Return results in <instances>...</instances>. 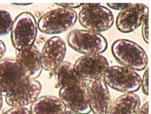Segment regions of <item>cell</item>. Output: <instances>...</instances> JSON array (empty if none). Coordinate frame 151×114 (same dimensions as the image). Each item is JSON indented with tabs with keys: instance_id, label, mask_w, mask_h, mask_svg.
Returning a JSON list of instances; mask_svg holds the SVG:
<instances>
[{
	"instance_id": "obj_14",
	"label": "cell",
	"mask_w": 151,
	"mask_h": 114,
	"mask_svg": "<svg viewBox=\"0 0 151 114\" xmlns=\"http://www.w3.org/2000/svg\"><path fill=\"white\" fill-rule=\"evenodd\" d=\"M16 60L28 79L36 80L40 76L43 68L40 51L35 45L16 51Z\"/></svg>"
},
{
	"instance_id": "obj_18",
	"label": "cell",
	"mask_w": 151,
	"mask_h": 114,
	"mask_svg": "<svg viewBox=\"0 0 151 114\" xmlns=\"http://www.w3.org/2000/svg\"><path fill=\"white\" fill-rule=\"evenodd\" d=\"M13 20L9 12L0 9V36L7 35L11 32Z\"/></svg>"
},
{
	"instance_id": "obj_5",
	"label": "cell",
	"mask_w": 151,
	"mask_h": 114,
	"mask_svg": "<svg viewBox=\"0 0 151 114\" xmlns=\"http://www.w3.org/2000/svg\"><path fill=\"white\" fill-rule=\"evenodd\" d=\"M103 77L107 86L123 93H133L141 86L140 76L135 70L125 67H109Z\"/></svg>"
},
{
	"instance_id": "obj_29",
	"label": "cell",
	"mask_w": 151,
	"mask_h": 114,
	"mask_svg": "<svg viewBox=\"0 0 151 114\" xmlns=\"http://www.w3.org/2000/svg\"><path fill=\"white\" fill-rule=\"evenodd\" d=\"M63 114H78L76 113L75 112H73L70 110H68V111H65V112Z\"/></svg>"
},
{
	"instance_id": "obj_10",
	"label": "cell",
	"mask_w": 151,
	"mask_h": 114,
	"mask_svg": "<svg viewBox=\"0 0 151 114\" xmlns=\"http://www.w3.org/2000/svg\"><path fill=\"white\" fill-rule=\"evenodd\" d=\"M88 102L94 114H109L111 99L107 85L102 79L90 81L87 86Z\"/></svg>"
},
{
	"instance_id": "obj_11",
	"label": "cell",
	"mask_w": 151,
	"mask_h": 114,
	"mask_svg": "<svg viewBox=\"0 0 151 114\" xmlns=\"http://www.w3.org/2000/svg\"><path fill=\"white\" fill-rule=\"evenodd\" d=\"M28 79L16 60H0V90L4 95Z\"/></svg>"
},
{
	"instance_id": "obj_4",
	"label": "cell",
	"mask_w": 151,
	"mask_h": 114,
	"mask_svg": "<svg viewBox=\"0 0 151 114\" xmlns=\"http://www.w3.org/2000/svg\"><path fill=\"white\" fill-rule=\"evenodd\" d=\"M37 34V24L35 16L30 12H23L13 21L11 40L16 51L34 45Z\"/></svg>"
},
{
	"instance_id": "obj_9",
	"label": "cell",
	"mask_w": 151,
	"mask_h": 114,
	"mask_svg": "<svg viewBox=\"0 0 151 114\" xmlns=\"http://www.w3.org/2000/svg\"><path fill=\"white\" fill-rule=\"evenodd\" d=\"M41 90L39 81L28 79L6 95V102L13 108L25 107L38 98Z\"/></svg>"
},
{
	"instance_id": "obj_15",
	"label": "cell",
	"mask_w": 151,
	"mask_h": 114,
	"mask_svg": "<svg viewBox=\"0 0 151 114\" xmlns=\"http://www.w3.org/2000/svg\"><path fill=\"white\" fill-rule=\"evenodd\" d=\"M55 78L60 88L79 87L87 89L88 84L76 71L74 65L64 61L53 70Z\"/></svg>"
},
{
	"instance_id": "obj_2",
	"label": "cell",
	"mask_w": 151,
	"mask_h": 114,
	"mask_svg": "<svg viewBox=\"0 0 151 114\" xmlns=\"http://www.w3.org/2000/svg\"><path fill=\"white\" fill-rule=\"evenodd\" d=\"M67 42L74 51L85 55L101 54L108 48L107 41L104 36L88 30H75L70 32Z\"/></svg>"
},
{
	"instance_id": "obj_26",
	"label": "cell",
	"mask_w": 151,
	"mask_h": 114,
	"mask_svg": "<svg viewBox=\"0 0 151 114\" xmlns=\"http://www.w3.org/2000/svg\"><path fill=\"white\" fill-rule=\"evenodd\" d=\"M101 4H83V5L81 6V7H82L81 9L91 8V7H93L101 5Z\"/></svg>"
},
{
	"instance_id": "obj_8",
	"label": "cell",
	"mask_w": 151,
	"mask_h": 114,
	"mask_svg": "<svg viewBox=\"0 0 151 114\" xmlns=\"http://www.w3.org/2000/svg\"><path fill=\"white\" fill-rule=\"evenodd\" d=\"M148 17V8L146 5L134 3L121 10L116 19V26L122 33H130L142 25Z\"/></svg>"
},
{
	"instance_id": "obj_28",
	"label": "cell",
	"mask_w": 151,
	"mask_h": 114,
	"mask_svg": "<svg viewBox=\"0 0 151 114\" xmlns=\"http://www.w3.org/2000/svg\"><path fill=\"white\" fill-rule=\"evenodd\" d=\"M16 4V5H19V6H28V5H30V4H32V3H29V4H27V3H25V4H23V3H18V4Z\"/></svg>"
},
{
	"instance_id": "obj_24",
	"label": "cell",
	"mask_w": 151,
	"mask_h": 114,
	"mask_svg": "<svg viewBox=\"0 0 151 114\" xmlns=\"http://www.w3.org/2000/svg\"><path fill=\"white\" fill-rule=\"evenodd\" d=\"M149 104L148 102L146 103L142 106L139 108L137 114H148Z\"/></svg>"
},
{
	"instance_id": "obj_21",
	"label": "cell",
	"mask_w": 151,
	"mask_h": 114,
	"mask_svg": "<svg viewBox=\"0 0 151 114\" xmlns=\"http://www.w3.org/2000/svg\"><path fill=\"white\" fill-rule=\"evenodd\" d=\"M4 114H30V113L25 107H18L10 109Z\"/></svg>"
},
{
	"instance_id": "obj_25",
	"label": "cell",
	"mask_w": 151,
	"mask_h": 114,
	"mask_svg": "<svg viewBox=\"0 0 151 114\" xmlns=\"http://www.w3.org/2000/svg\"><path fill=\"white\" fill-rule=\"evenodd\" d=\"M6 51V47L4 42L0 39V60L4 56Z\"/></svg>"
},
{
	"instance_id": "obj_6",
	"label": "cell",
	"mask_w": 151,
	"mask_h": 114,
	"mask_svg": "<svg viewBox=\"0 0 151 114\" xmlns=\"http://www.w3.org/2000/svg\"><path fill=\"white\" fill-rule=\"evenodd\" d=\"M78 17L80 24L83 28L98 33L110 29L114 22L111 11L101 5L81 9Z\"/></svg>"
},
{
	"instance_id": "obj_3",
	"label": "cell",
	"mask_w": 151,
	"mask_h": 114,
	"mask_svg": "<svg viewBox=\"0 0 151 114\" xmlns=\"http://www.w3.org/2000/svg\"><path fill=\"white\" fill-rule=\"evenodd\" d=\"M78 19L76 11L59 8L47 12L37 23V28L41 32L54 35L67 32L73 27Z\"/></svg>"
},
{
	"instance_id": "obj_27",
	"label": "cell",
	"mask_w": 151,
	"mask_h": 114,
	"mask_svg": "<svg viewBox=\"0 0 151 114\" xmlns=\"http://www.w3.org/2000/svg\"><path fill=\"white\" fill-rule=\"evenodd\" d=\"M3 96L4 95H2L1 91L0 90V110L1 109L3 104Z\"/></svg>"
},
{
	"instance_id": "obj_13",
	"label": "cell",
	"mask_w": 151,
	"mask_h": 114,
	"mask_svg": "<svg viewBox=\"0 0 151 114\" xmlns=\"http://www.w3.org/2000/svg\"><path fill=\"white\" fill-rule=\"evenodd\" d=\"M59 95L60 100L70 111L78 114L91 113L87 89L63 87L60 88Z\"/></svg>"
},
{
	"instance_id": "obj_23",
	"label": "cell",
	"mask_w": 151,
	"mask_h": 114,
	"mask_svg": "<svg viewBox=\"0 0 151 114\" xmlns=\"http://www.w3.org/2000/svg\"><path fill=\"white\" fill-rule=\"evenodd\" d=\"M55 4L60 6L62 8H67V9H72L73 8H79L82 6L83 4H79V3H76V4H59L56 3Z\"/></svg>"
},
{
	"instance_id": "obj_12",
	"label": "cell",
	"mask_w": 151,
	"mask_h": 114,
	"mask_svg": "<svg viewBox=\"0 0 151 114\" xmlns=\"http://www.w3.org/2000/svg\"><path fill=\"white\" fill-rule=\"evenodd\" d=\"M66 52L67 47L63 39L55 36L48 39L40 53L42 68L46 71H53L63 62Z\"/></svg>"
},
{
	"instance_id": "obj_22",
	"label": "cell",
	"mask_w": 151,
	"mask_h": 114,
	"mask_svg": "<svg viewBox=\"0 0 151 114\" xmlns=\"http://www.w3.org/2000/svg\"><path fill=\"white\" fill-rule=\"evenodd\" d=\"M131 3H122V4H111V3H107V4L109 7L115 9V10H122L124 8H125L129 6Z\"/></svg>"
},
{
	"instance_id": "obj_16",
	"label": "cell",
	"mask_w": 151,
	"mask_h": 114,
	"mask_svg": "<svg viewBox=\"0 0 151 114\" xmlns=\"http://www.w3.org/2000/svg\"><path fill=\"white\" fill-rule=\"evenodd\" d=\"M66 106L60 99L52 95L40 97L32 103L30 114H63Z\"/></svg>"
},
{
	"instance_id": "obj_17",
	"label": "cell",
	"mask_w": 151,
	"mask_h": 114,
	"mask_svg": "<svg viewBox=\"0 0 151 114\" xmlns=\"http://www.w3.org/2000/svg\"><path fill=\"white\" fill-rule=\"evenodd\" d=\"M140 104L141 100L137 95L125 93L111 104L109 114H137Z\"/></svg>"
},
{
	"instance_id": "obj_1",
	"label": "cell",
	"mask_w": 151,
	"mask_h": 114,
	"mask_svg": "<svg viewBox=\"0 0 151 114\" xmlns=\"http://www.w3.org/2000/svg\"><path fill=\"white\" fill-rule=\"evenodd\" d=\"M111 53L124 67L135 71H143L147 67L146 52L138 44L126 39L116 40L111 45Z\"/></svg>"
},
{
	"instance_id": "obj_20",
	"label": "cell",
	"mask_w": 151,
	"mask_h": 114,
	"mask_svg": "<svg viewBox=\"0 0 151 114\" xmlns=\"http://www.w3.org/2000/svg\"><path fill=\"white\" fill-rule=\"evenodd\" d=\"M142 35L144 41L146 43H149V18L148 17L145 20L142 24Z\"/></svg>"
},
{
	"instance_id": "obj_7",
	"label": "cell",
	"mask_w": 151,
	"mask_h": 114,
	"mask_svg": "<svg viewBox=\"0 0 151 114\" xmlns=\"http://www.w3.org/2000/svg\"><path fill=\"white\" fill-rule=\"evenodd\" d=\"M74 67L85 81L90 82L102 79L109 67V63L101 54H87L77 59Z\"/></svg>"
},
{
	"instance_id": "obj_19",
	"label": "cell",
	"mask_w": 151,
	"mask_h": 114,
	"mask_svg": "<svg viewBox=\"0 0 151 114\" xmlns=\"http://www.w3.org/2000/svg\"><path fill=\"white\" fill-rule=\"evenodd\" d=\"M142 90L145 95H148L149 85H148V67H147L143 76V79L141 81Z\"/></svg>"
}]
</instances>
